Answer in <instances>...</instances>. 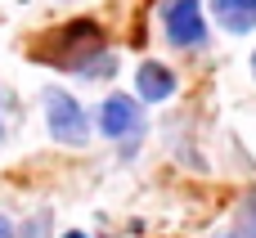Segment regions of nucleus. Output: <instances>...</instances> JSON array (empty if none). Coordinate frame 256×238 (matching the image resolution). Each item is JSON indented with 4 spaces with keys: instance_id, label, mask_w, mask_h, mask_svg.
I'll return each mask as SVG.
<instances>
[{
    "instance_id": "nucleus-8",
    "label": "nucleus",
    "mask_w": 256,
    "mask_h": 238,
    "mask_svg": "<svg viewBox=\"0 0 256 238\" xmlns=\"http://www.w3.org/2000/svg\"><path fill=\"white\" fill-rule=\"evenodd\" d=\"M22 238H45V216H36V220L22 230Z\"/></svg>"
},
{
    "instance_id": "nucleus-12",
    "label": "nucleus",
    "mask_w": 256,
    "mask_h": 238,
    "mask_svg": "<svg viewBox=\"0 0 256 238\" xmlns=\"http://www.w3.org/2000/svg\"><path fill=\"white\" fill-rule=\"evenodd\" d=\"M68 238H86V234H68Z\"/></svg>"
},
{
    "instance_id": "nucleus-6",
    "label": "nucleus",
    "mask_w": 256,
    "mask_h": 238,
    "mask_svg": "<svg viewBox=\"0 0 256 238\" xmlns=\"http://www.w3.org/2000/svg\"><path fill=\"white\" fill-rule=\"evenodd\" d=\"M212 14H216V22H220L225 32H234V36H243V32L256 27V0H212Z\"/></svg>"
},
{
    "instance_id": "nucleus-5",
    "label": "nucleus",
    "mask_w": 256,
    "mask_h": 238,
    "mask_svg": "<svg viewBox=\"0 0 256 238\" xmlns=\"http://www.w3.org/2000/svg\"><path fill=\"white\" fill-rule=\"evenodd\" d=\"M135 86H140V99H144V104H162V99L176 94V76H171V68H162V63H153V58L140 63Z\"/></svg>"
},
{
    "instance_id": "nucleus-4",
    "label": "nucleus",
    "mask_w": 256,
    "mask_h": 238,
    "mask_svg": "<svg viewBox=\"0 0 256 238\" xmlns=\"http://www.w3.org/2000/svg\"><path fill=\"white\" fill-rule=\"evenodd\" d=\"M162 27H166V40L180 45V50H194V45L207 40V22H202L198 0H166L162 4Z\"/></svg>"
},
{
    "instance_id": "nucleus-10",
    "label": "nucleus",
    "mask_w": 256,
    "mask_h": 238,
    "mask_svg": "<svg viewBox=\"0 0 256 238\" xmlns=\"http://www.w3.org/2000/svg\"><path fill=\"white\" fill-rule=\"evenodd\" d=\"M0 135H4V104H0Z\"/></svg>"
},
{
    "instance_id": "nucleus-1",
    "label": "nucleus",
    "mask_w": 256,
    "mask_h": 238,
    "mask_svg": "<svg viewBox=\"0 0 256 238\" xmlns=\"http://www.w3.org/2000/svg\"><path fill=\"white\" fill-rule=\"evenodd\" d=\"M104 45H108L104 27L94 18H76V22H63L50 36H40L36 50H32V58L50 63V68H63V72H76V76H112L117 58Z\"/></svg>"
},
{
    "instance_id": "nucleus-11",
    "label": "nucleus",
    "mask_w": 256,
    "mask_h": 238,
    "mask_svg": "<svg viewBox=\"0 0 256 238\" xmlns=\"http://www.w3.org/2000/svg\"><path fill=\"white\" fill-rule=\"evenodd\" d=\"M252 76H256V54H252Z\"/></svg>"
},
{
    "instance_id": "nucleus-3",
    "label": "nucleus",
    "mask_w": 256,
    "mask_h": 238,
    "mask_svg": "<svg viewBox=\"0 0 256 238\" xmlns=\"http://www.w3.org/2000/svg\"><path fill=\"white\" fill-rule=\"evenodd\" d=\"M99 130H104L108 140H126V158H130V148H135V140H140V130H144L140 104H135L130 94H108V99L99 104Z\"/></svg>"
},
{
    "instance_id": "nucleus-7",
    "label": "nucleus",
    "mask_w": 256,
    "mask_h": 238,
    "mask_svg": "<svg viewBox=\"0 0 256 238\" xmlns=\"http://www.w3.org/2000/svg\"><path fill=\"white\" fill-rule=\"evenodd\" d=\"M238 238H256V194H248V202L238 212Z\"/></svg>"
},
{
    "instance_id": "nucleus-2",
    "label": "nucleus",
    "mask_w": 256,
    "mask_h": 238,
    "mask_svg": "<svg viewBox=\"0 0 256 238\" xmlns=\"http://www.w3.org/2000/svg\"><path fill=\"white\" fill-rule=\"evenodd\" d=\"M45 122H50V135L58 144H86L90 140V122H86L81 104L68 90H58V86L45 90Z\"/></svg>"
},
{
    "instance_id": "nucleus-9",
    "label": "nucleus",
    "mask_w": 256,
    "mask_h": 238,
    "mask_svg": "<svg viewBox=\"0 0 256 238\" xmlns=\"http://www.w3.org/2000/svg\"><path fill=\"white\" fill-rule=\"evenodd\" d=\"M0 238H18V230H14V220H4V216H0Z\"/></svg>"
},
{
    "instance_id": "nucleus-13",
    "label": "nucleus",
    "mask_w": 256,
    "mask_h": 238,
    "mask_svg": "<svg viewBox=\"0 0 256 238\" xmlns=\"http://www.w3.org/2000/svg\"><path fill=\"white\" fill-rule=\"evenodd\" d=\"M234 238H238V234H234Z\"/></svg>"
}]
</instances>
